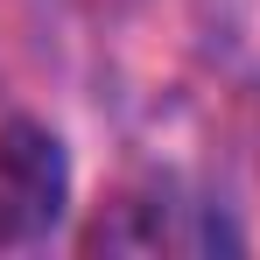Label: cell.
I'll return each mask as SVG.
<instances>
[{"label":"cell","instance_id":"1","mask_svg":"<svg viewBox=\"0 0 260 260\" xmlns=\"http://www.w3.org/2000/svg\"><path fill=\"white\" fill-rule=\"evenodd\" d=\"M239 246L246 232L232 225V211L204 190H190L183 176H148L120 190L85 232V253H134V260H218Z\"/></svg>","mask_w":260,"mask_h":260},{"label":"cell","instance_id":"2","mask_svg":"<svg viewBox=\"0 0 260 260\" xmlns=\"http://www.w3.org/2000/svg\"><path fill=\"white\" fill-rule=\"evenodd\" d=\"M71 211V155L36 120L0 127V253L43 246Z\"/></svg>","mask_w":260,"mask_h":260}]
</instances>
